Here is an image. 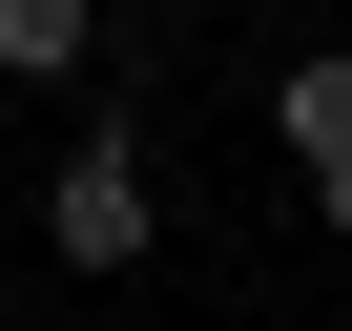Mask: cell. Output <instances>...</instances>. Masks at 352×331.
Returning <instances> with one entry per match:
<instances>
[{"label": "cell", "instance_id": "3957f363", "mask_svg": "<svg viewBox=\"0 0 352 331\" xmlns=\"http://www.w3.org/2000/svg\"><path fill=\"white\" fill-rule=\"evenodd\" d=\"M104 62V0H0V83H83Z\"/></svg>", "mask_w": 352, "mask_h": 331}, {"label": "cell", "instance_id": "6da1fadb", "mask_svg": "<svg viewBox=\"0 0 352 331\" xmlns=\"http://www.w3.org/2000/svg\"><path fill=\"white\" fill-rule=\"evenodd\" d=\"M42 249H63L83 290H124V269L166 249V187H145V124H83V145L42 166Z\"/></svg>", "mask_w": 352, "mask_h": 331}, {"label": "cell", "instance_id": "277c9868", "mask_svg": "<svg viewBox=\"0 0 352 331\" xmlns=\"http://www.w3.org/2000/svg\"><path fill=\"white\" fill-rule=\"evenodd\" d=\"M311 228H331V249H352V166H331V187H311Z\"/></svg>", "mask_w": 352, "mask_h": 331}, {"label": "cell", "instance_id": "7a4b0ae2", "mask_svg": "<svg viewBox=\"0 0 352 331\" xmlns=\"http://www.w3.org/2000/svg\"><path fill=\"white\" fill-rule=\"evenodd\" d=\"M270 145L311 166V187L352 166V62H331V42H311V62H270Z\"/></svg>", "mask_w": 352, "mask_h": 331}]
</instances>
